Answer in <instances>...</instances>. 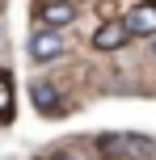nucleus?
I'll list each match as a JSON object with an SVG mask.
<instances>
[{
	"mask_svg": "<svg viewBox=\"0 0 156 160\" xmlns=\"http://www.w3.org/2000/svg\"><path fill=\"white\" fill-rule=\"evenodd\" d=\"M59 51H63V38H59V30H55V25H47V30H38V34L30 38V55L38 59V63L55 59Z\"/></svg>",
	"mask_w": 156,
	"mask_h": 160,
	"instance_id": "1",
	"label": "nucleus"
},
{
	"mask_svg": "<svg viewBox=\"0 0 156 160\" xmlns=\"http://www.w3.org/2000/svg\"><path fill=\"white\" fill-rule=\"evenodd\" d=\"M127 34H139V38H152L156 34V4H135L131 13L123 17Z\"/></svg>",
	"mask_w": 156,
	"mask_h": 160,
	"instance_id": "2",
	"label": "nucleus"
},
{
	"mask_svg": "<svg viewBox=\"0 0 156 160\" xmlns=\"http://www.w3.org/2000/svg\"><path fill=\"white\" fill-rule=\"evenodd\" d=\"M76 21V4L72 0H47L42 4V25H55V30H63V25Z\"/></svg>",
	"mask_w": 156,
	"mask_h": 160,
	"instance_id": "3",
	"label": "nucleus"
},
{
	"mask_svg": "<svg viewBox=\"0 0 156 160\" xmlns=\"http://www.w3.org/2000/svg\"><path fill=\"white\" fill-rule=\"evenodd\" d=\"M127 38H131L127 25H123V21H110V25H101V30L93 34V47H97V51H118Z\"/></svg>",
	"mask_w": 156,
	"mask_h": 160,
	"instance_id": "4",
	"label": "nucleus"
},
{
	"mask_svg": "<svg viewBox=\"0 0 156 160\" xmlns=\"http://www.w3.org/2000/svg\"><path fill=\"white\" fill-rule=\"evenodd\" d=\"M30 93H34V105H38V114H55V110H59V101H55L59 93L47 84V80H34V84H30Z\"/></svg>",
	"mask_w": 156,
	"mask_h": 160,
	"instance_id": "5",
	"label": "nucleus"
},
{
	"mask_svg": "<svg viewBox=\"0 0 156 160\" xmlns=\"http://www.w3.org/2000/svg\"><path fill=\"white\" fill-rule=\"evenodd\" d=\"M123 152H131V156H148L152 143H148V139H139V135H123Z\"/></svg>",
	"mask_w": 156,
	"mask_h": 160,
	"instance_id": "6",
	"label": "nucleus"
},
{
	"mask_svg": "<svg viewBox=\"0 0 156 160\" xmlns=\"http://www.w3.org/2000/svg\"><path fill=\"white\" fill-rule=\"evenodd\" d=\"M8 110H13V88H8V76L0 72V118H8Z\"/></svg>",
	"mask_w": 156,
	"mask_h": 160,
	"instance_id": "7",
	"label": "nucleus"
},
{
	"mask_svg": "<svg viewBox=\"0 0 156 160\" xmlns=\"http://www.w3.org/2000/svg\"><path fill=\"white\" fill-rule=\"evenodd\" d=\"M51 160H72V156H68V152H59V156H51Z\"/></svg>",
	"mask_w": 156,
	"mask_h": 160,
	"instance_id": "8",
	"label": "nucleus"
},
{
	"mask_svg": "<svg viewBox=\"0 0 156 160\" xmlns=\"http://www.w3.org/2000/svg\"><path fill=\"white\" fill-rule=\"evenodd\" d=\"M152 38H156V34H152Z\"/></svg>",
	"mask_w": 156,
	"mask_h": 160,
	"instance_id": "9",
	"label": "nucleus"
}]
</instances>
